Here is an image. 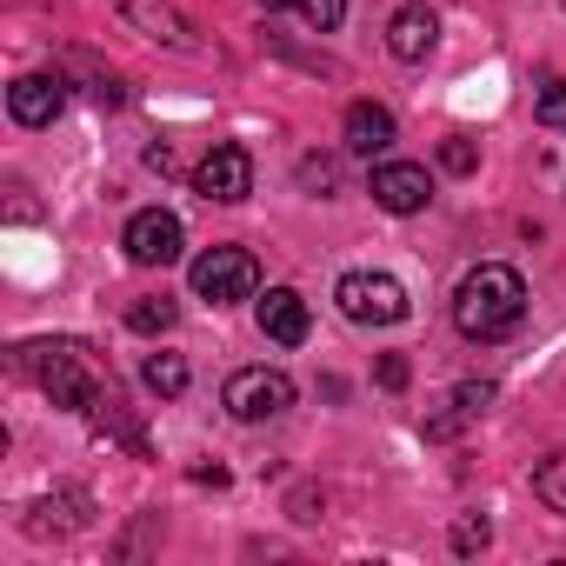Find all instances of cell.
<instances>
[{
	"label": "cell",
	"instance_id": "9c48e42d",
	"mask_svg": "<svg viewBox=\"0 0 566 566\" xmlns=\"http://www.w3.org/2000/svg\"><path fill=\"white\" fill-rule=\"evenodd\" d=\"M61 107H67V81H61V74H21V81L8 87V114H14L21 127H48Z\"/></svg>",
	"mask_w": 566,
	"mask_h": 566
},
{
	"label": "cell",
	"instance_id": "9a60e30c",
	"mask_svg": "<svg viewBox=\"0 0 566 566\" xmlns=\"http://www.w3.org/2000/svg\"><path fill=\"white\" fill-rule=\"evenodd\" d=\"M140 380H147L160 400H174V394H187V360H180V354H147Z\"/></svg>",
	"mask_w": 566,
	"mask_h": 566
},
{
	"label": "cell",
	"instance_id": "4fadbf2b",
	"mask_svg": "<svg viewBox=\"0 0 566 566\" xmlns=\"http://www.w3.org/2000/svg\"><path fill=\"white\" fill-rule=\"evenodd\" d=\"M347 147L367 154V160L387 154V147H394V114H387L380 101H354V107H347Z\"/></svg>",
	"mask_w": 566,
	"mask_h": 566
},
{
	"label": "cell",
	"instance_id": "ba28073f",
	"mask_svg": "<svg viewBox=\"0 0 566 566\" xmlns=\"http://www.w3.org/2000/svg\"><path fill=\"white\" fill-rule=\"evenodd\" d=\"M120 8V21L134 28V34H147V41H160V48H174V54H207L200 41H193V21L180 14V8H167V0H114Z\"/></svg>",
	"mask_w": 566,
	"mask_h": 566
},
{
	"label": "cell",
	"instance_id": "2e32d148",
	"mask_svg": "<svg viewBox=\"0 0 566 566\" xmlns=\"http://www.w3.org/2000/svg\"><path fill=\"white\" fill-rule=\"evenodd\" d=\"M174 321H180V307H174L167 294H154V301H134V307H127V327H134V334H167Z\"/></svg>",
	"mask_w": 566,
	"mask_h": 566
},
{
	"label": "cell",
	"instance_id": "7a4b0ae2",
	"mask_svg": "<svg viewBox=\"0 0 566 566\" xmlns=\"http://www.w3.org/2000/svg\"><path fill=\"white\" fill-rule=\"evenodd\" d=\"M21 374H34L54 394V407H74V413H94L107 400V387L94 380L81 340H34V347H21Z\"/></svg>",
	"mask_w": 566,
	"mask_h": 566
},
{
	"label": "cell",
	"instance_id": "8992f818",
	"mask_svg": "<svg viewBox=\"0 0 566 566\" xmlns=\"http://www.w3.org/2000/svg\"><path fill=\"white\" fill-rule=\"evenodd\" d=\"M120 247H127V260H134V266H174V260H180V247H187V227H180L167 207H147V213H134V220H127Z\"/></svg>",
	"mask_w": 566,
	"mask_h": 566
},
{
	"label": "cell",
	"instance_id": "7c38bea8",
	"mask_svg": "<svg viewBox=\"0 0 566 566\" xmlns=\"http://www.w3.org/2000/svg\"><path fill=\"white\" fill-rule=\"evenodd\" d=\"M433 41H440V21H433V8H400L394 21H387V54L394 61H427L433 54Z\"/></svg>",
	"mask_w": 566,
	"mask_h": 566
},
{
	"label": "cell",
	"instance_id": "5bb4252c",
	"mask_svg": "<svg viewBox=\"0 0 566 566\" xmlns=\"http://www.w3.org/2000/svg\"><path fill=\"white\" fill-rule=\"evenodd\" d=\"M486 400H493V387H473V380H467V387H453L447 413H433V420H427V440H453L467 420H480V413H486Z\"/></svg>",
	"mask_w": 566,
	"mask_h": 566
},
{
	"label": "cell",
	"instance_id": "52a82bcc",
	"mask_svg": "<svg viewBox=\"0 0 566 566\" xmlns=\"http://www.w3.org/2000/svg\"><path fill=\"white\" fill-rule=\"evenodd\" d=\"M193 193H200V200H220V207L247 200V193H253V154L233 147V140H220V147L193 167Z\"/></svg>",
	"mask_w": 566,
	"mask_h": 566
},
{
	"label": "cell",
	"instance_id": "7402d4cb",
	"mask_svg": "<svg viewBox=\"0 0 566 566\" xmlns=\"http://www.w3.org/2000/svg\"><path fill=\"white\" fill-rule=\"evenodd\" d=\"M380 387H387V394H400V387H407V360H400V354H387V360H380Z\"/></svg>",
	"mask_w": 566,
	"mask_h": 566
},
{
	"label": "cell",
	"instance_id": "e0dca14e",
	"mask_svg": "<svg viewBox=\"0 0 566 566\" xmlns=\"http://www.w3.org/2000/svg\"><path fill=\"white\" fill-rule=\"evenodd\" d=\"M533 493H539L553 513H566V453H546V460L533 467Z\"/></svg>",
	"mask_w": 566,
	"mask_h": 566
},
{
	"label": "cell",
	"instance_id": "44dd1931",
	"mask_svg": "<svg viewBox=\"0 0 566 566\" xmlns=\"http://www.w3.org/2000/svg\"><path fill=\"white\" fill-rule=\"evenodd\" d=\"M440 167H447V174H473V167H480L473 140H447V147H440Z\"/></svg>",
	"mask_w": 566,
	"mask_h": 566
},
{
	"label": "cell",
	"instance_id": "3957f363",
	"mask_svg": "<svg viewBox=\"0 0 566 566\" xmlns=\"http://www.w3.org/2000/svg\"><path fill=\"white\" fill-rule=\"evenodd\" d=\"M334 301H340V314L354 327H400L413 314V301H407V287L394 273H347L334 287Z\"/></svg>",
	"mask_w": 566,
	"mask_h": 566
},
{
	"label": "cell",
	"instance_id": "6da1fadb",
	"mask_svg": "<svg viewBox=\"0 0 566 566\" xmlns=\"http://www.w3.org/2000/svg\"><path fill=\"white\" fill-rule=\"evenodd\" d=\"M520 321H526V280H520L513 266L486 260V266H473V273L460 280V294H453V327H460L467 340H506Z\"/></svg>",
	"mask_w": 566,
	"mask_h": 566
},
{
	"label": "cell",
	"instance_id": "8fae6325",
	"mask_svg": "<svg viewBox=\"0 0 566 566\" xmlns=\"http://www.w3.org/2000/svg\"><path fill=\"white\" fill-rule=\"evenodd\" d=\"M307 301L294 294V287H266V301H260V334L266 340H280V347H301L307 340Z\"/></svg>",
	"mask_w": 566,
	"mask_h": 566
},
{
	"label": "cell",
	"instance_id": "30bf717a",
	"mask_svg": "<svg viewBox=\"0 0 566 566\" xmlns=\"http://www.w3.org/2000/svg\"><path fill=\"white\" fill-rule=\"evenodd\" d=\"M374 200H380L387 213H420V207L433 200V180H427V167H413V160H387V167H374Z\"/></svg>",
	"mask_w": 566,
	"mask_h": 566
},
{
	"label": "cell",
	"instance_id": "ac0fdd59",
	"mask_svg": "<svg viewBox=\"0 0 566 566\" xmlns=\"http://www.w3.org/2000/svg\"><path fill=\"white\" fill-rule=\"evenodd\" d=\"M260 8H301L321 34H334V28L347 21V0H260Z\"/></svg>",
	"mask_w": 566,
	"mask_h": 566
},
{
	"label": "cell",
	"instance_id": "d6986e66",
	"mask_svg": "<svg viewBox=\"0 0 566 566\" xmlns=\"http://www.w3.org/2000/svg\"><path fill=\"white\" fill-rule=\"evenodd\" d=\"M486 539H493V526H486L480 513H460V520H453V553H480Z\"/></svg>",
	"mask_w": 566,
	"mask_h": 566
},
{
	"label": "cell",
	"instance_id": "277c9868",
	"mask_svg": "<svg viewBox=\"0 0 566 566\" xmlns=\"http://www.w3.org/2000/svg\"><path fill=\"white\" fill-rule=\"evenodd\" d=\"M253 287H260V266H253L247 247H207V253L193 260V294L213 301V307L253 301Z\"/></svg>",
	"mask_w": 566,
	"mask_h": 566
},
{
	"label": "cell",
	"instance_id": "603a6c76",
	"mask_svg": "<svg viewBox=\"0 0 566 566\" xmlns=\"http://www.w3.org/2000/svg\"><path fill=\"white\" fill-rule=\"evenodd\" d=\"M301 180L307 187H334V160H301Z\"/></svg>",
	"mask_w": 566,
	"mask_h": 566
},
{
	"label": "cell",
	"instance_id": "5b68a950",
	"mask_svg": "<svg viewBox=\"0 0 566 566\" xmlns=\"http://www.w3.org/2000/svg\"><path fill=\"white\" fill-rule=\"evenodd\" d=\"M220 400H227L233 420H280V413L294 407V380L280 374V367H240Z\"/></svg>",
	"mask_w": 566,
	"mask_h": 566
},
{
	"label": "cell",
	"instance_id": "ffe728a7",
	"mask_svg": "<svg viewBox=\"0 0 566 566\" xmlns=\"http://www.w3.org/2000/svg\"><path fill=\"white\" fill-rule=\"evenodd\" d=\"M533 114H539V127H566V81H546Z\"/></svg>",
	"mask_w": 566,
	"mask_h": 566
}]
</instances>
